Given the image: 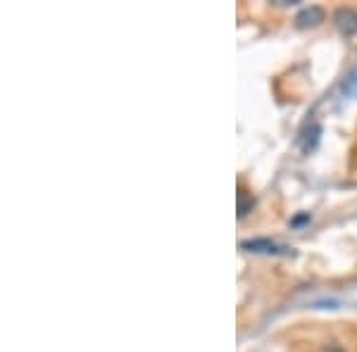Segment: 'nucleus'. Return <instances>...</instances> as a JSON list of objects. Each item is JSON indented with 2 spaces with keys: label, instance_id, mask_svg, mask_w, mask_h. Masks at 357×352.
Segmentation results:
<instances>
[{
  "label": "nucleus",
  "instance_id": "nucleus-1",
  "mask_svg": "<svg viewBox=\"0 0 357 352\" xmlns=\"http://www.w3.org/2000/svg\"><path fill=\"white\" fill-rule=\"evenodd\" d=\"M324 22V10L319 5H310V8H303L296 17V26L298 29H312L319 26Z\"/></svg>",
  "mask_w": 357,
  "mask_h": 352
},
{
  "label": "nucleus",
  "instance_id": "nucleus-2",
  "mask_svg": "<svg viewBox=\"0 0 357 352\" xmlns=\"http://www.w3.org/2000/svg\"><path fill=\"white\" fill-rule=\"evenodd\" d=\"M241 247L248 252H262V255H281V252L286 250V247H281L279 243H274V240L269 238H255V240H243Z\"/></svg>",
  "mask_w": 357,
  "mask_h": 352
},
{
  "label": "nucleus",
  "instance_id": "nucleus-3",
  "mask_svg": "<svg viewBox=\"0 0 357 352\" xmlns=\"http://www.w3.org/2000/svg\"><path fill=\"white\" fill-rule=\"evenodd\" d=\"M336 26L341 29V33H345V36H355L357 33V13L350 8H341L336 13Z\"/></svg>",
  "mask_w": 357,
  "mask_h": 352
},
{
  "label": "nucleus",
  "instance_id": "nucleus-4",
  "mask_svg": "<svg viewBox=\"0 0 357 352\" xmlns=\"http://www.w3.org/2000/svg\"><path fill=\"white\" fill-rule=\"evenodd\" d=\"M252 205H255V198L252 195H248L243 188H241V193H238V217H245L248 212L252 210Z\"/></svg>",
  "mask_w": 357,
  "mask_h": 352
}]
</instances>
